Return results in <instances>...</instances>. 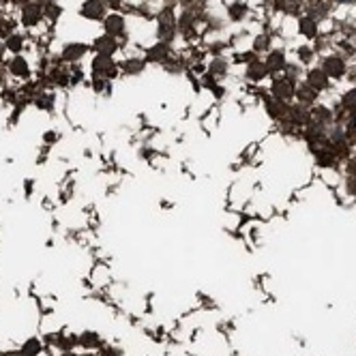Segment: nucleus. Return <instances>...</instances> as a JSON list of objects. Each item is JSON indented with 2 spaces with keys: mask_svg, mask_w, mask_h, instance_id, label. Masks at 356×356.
I'll return each instance as SVG.
<instances>
[{
  "mask_svg": "<svg viewBox=\"0 0 356 356\" xmlns=\"http://www.w3.org/2000/svg\"><path fill=\"white\" fill-rule=\"evenodd\" d=\"M11 71L15 75H26L28 73V67H26V63H24V58H15V61L11 63Z\"/></svg>",
  "mask_w": 356,
  "mask_h": 356,
  "instance_id": "1a4fd4ad",
  "label": "nucleus"
},
{
  "mask_svg": "<svg viewBox=\"0 0 356 356\" xmlns=\"http://www.w3.org/2000/svg\"><path fill=\"white\" fill-rule=\"evenodd\" d=\"M303 30L307 32V35H313V26H311V22H305V26H303Z\"/></svg>",
  "mask_w": 356,
  "mask_h": 356,
  "instance_id": "f3484780",
  "label": "nucleus"
},
{
  "mask_svg": "<svg viewBox=\"0 0 356 356\" xmlns=\"http://www.w3.org/2000/svg\"><path fill=\"white\" fill-rule=\"evenodd\" d=\"M159 35L165 41L172 39V35H174V18H172V11L169 9H165L159 15Z\"/></svg>",
  "mask_w": 356,
  "mask_h": 356,
  "instance_id": "f257e3e1",
  "label": "nucleus"
},
{
  "mask_svg": "<svg viewBox=\"0 0 356 356\" xmlns=\"http://www.w3.org/2000/svg\"><path fill=\"white\" fill-rule=\"evenodd\" d=\"M281 65H283V56L281 54H273V56H270L268 69H277V67H281Z\"/></svg>",
  "mask_w": 356,
  "mask_h": 356,
  "instance_id": "9b49d317",
  "label": "nucleus"
},
{
  "mask_svg": "<svg viewBox=\"0 0 356 356\" xmlns=\"http://www.w3.org/2000/svg\"><path fill=\"white\" fill-rule=\"evenodd\" d=\"M326 73L335 75V78L343 75V63L339 61V58H330V61H326Z\"/></svg>",
  "mask_w": 356,
  "mask_h": 356,
  "instance_id": "7ed1b4c3",
  "label": "nucleus"
},
{
  "mask_svg": "<svg viewBox=\"0 0 356 356\" xmlns=\"http://www.w3.org/2000/svg\"><path fill=\"white\" fill-rule=\"evenodd\" d=\"M109 3H112V5H118V0H109Z\"/></svg>",
  "mask_w": 356,
  "mask_h": 356,
  "instance_id": "a211bd4d",
  "label": "nucleus"
},
{
  "mask_svg": "<svg viewBox=\"0 0 356 356\" xmlns=\"http://www.w3.org/2000/svg\"><path fill=\"white\" fill-rule=\"evenodd\" d=\"M92 69H95V71H105L109 75V73H112V63H109L107 56H99L97 61L92 63Z\"/></svg>",
  "mask_w": 356,
  "mask_h": 356,
  "instance_id": "39448f33",
  "label": "nucleus"
},
{
  "mask_svg": "<svg viewBox=\"0 0 356 356\" xmlns=\"http://www.w3.org/2000/svg\"><path fill=\"white\" fill-rule=\"evenodd\" d=\"M35 347H37V341H30V343L26 345V354H35V352H37Z\"/></svg>",
  "mask_w": 356,
  "mask_h": 356,
  "instance_id": "2eb2a0df",
  "label": "nucleus"
},
{
  "mask_svg": "<svg viewBox=\"0 0 356 356\" xmlns=\"http://www.w3.org/2000/svg\"><path fill=\"white\" fill-rule=\"evenodd\" d=\"M309 84H311V86H316V88H324V86H326V78H324V73H320V71H311V73H309Z\"/></svg>",
  "mask_w": 356,
  "mask_h": 356,
  "instance_id": "6e6552de",
  "label": "nucleus"
},
{
  "mask_svg": "<svg viewBox=\"0 0 356 356\" xmlns=\"http://www.w3.org/2000/svg\"><path fill=\"white\" fill-rule=\"evenodd\" d=\"M275 95L277 97H290L292 95V84L290 82H277L275 84Z\"/></svg>",
  "mask_w": 356,
  "mask_h": 356,
  "instance_id": "0eeeda50",
  "label": "nucleus"
},
{
  "mask_svg": "<svg viewBox=\"0 0 356 356\" xmlns=\"http://www.w3.org/2000/svg\"><path fill=\"white\" fill-rule=\"evenodd\" d=\"M105 28H107V32H112V35H118V32H123V20L118 18V15H114V18L107 20Z\"/></svg>",
  "mask_w": 356,
  "mask_h": 356,
  "instance_id": "423d86ee",
  "label": "nucleus"
},
{
  "mask_svg": "<svg viewBox=\"0 0 356 356\" xmlns=\"http://www.w3.org/2000/svg\"><path fill=\"white\" fill-rule=\"evenodd\" d=\"M18 3H22V0H18Z\"/></svg>",
  "mask_w": 356,
  "mask_h": 356,
  "instance_id": "6ab92c4d",
  "label": "nucleus"
},
{
  "mask_svg": "<svg viewBox=\"0 0 356 356\" xmlns=\"http://www.w3.org/2000/svg\"><path fill=\"white\" fill-rule=\"evenodd\" d=\"M97 47H99V49H105V52H112V49H114V43H112V41H107V39H99Z\"/></svg>",
  "mask_w": 356,
  "mask_h": 356,
  "instance_id": "ddd939ff",
  "label": "nucleus"
},
{
  "mask_svg": "<svg viewBox=\"0 0 356 356\" xmlns=\"http://www.w3.org/2000/svg\"><path fill=\"white\" fill-rule=\"evenodd\" d=\"M140 63H129V65H125V69H129V71H138L140 69Z\"/></svg>",
  "mask_w": 356,
  "mask_h": 356,
  "instance_id": "dca6fc26",
  "label": "nucleus"
},
{
  "mask_svg": "<svg viewBox=\"0 0 356 356\" xmlns=\"http://www.w3.org/2000/svg\"><path fill=\"white\" fill-rule=\"evenodd\" d=\"M84 49H86L84 45H69V47L65 49V58H67V61H71L73 56H80V54H84Z\"/></svg>",
  "mask_w": 356,
  "mask_h": 356,
  "instance_id": "9d476101",
  "label": "nucleus"
},
{
  "mask_svg": "<svg viewBox=\"0 0 356 356\" xmlns=\"http://www.w3.org/2000/svg\"><path fill=\"white\" fill-rule=\"evenodd\" d=\"M7 45H9V49H13V52H18L22 43H20V39H18V37H11V39H9V43H7Z\"/></svg>",
  "mask_w": 356,
  "mask_h": 356,
  "instance_id": "4468645a",
  "label": "nucleus"
},
{
  "mask_svg": "<svg viewBox=\"0 0 356 356\" xmlns=\"http://www.w3.org/2000/svg\"><path fill=\"white\" fill-rule=\"evenodd\" d=\"M86 18H95L99 20L101 15H103V7H101V3H97V0H90V3L84 5V11H82Z\"/></svg>",
  "mask_w": 356,
  "mask_h": 356,
  "instance_id": "f03ea898",
  "label": "nucleus"
},
{
  "mask_svg": "<svg viewBox=\"0 0 356 356\" xmlns=\"http://www.w3.org/2000/svg\"><path fill=\"white\" fill-rule=\"evenodd\" d=\"M39 15H41V9H39L37 5H28V7H24V22H26V24H35Z\"/></svg>",
  "mask_w": 356,
  "mask_h": 356,
  "instance_id": "20e7f679",
  "label": "nucleus"
},
{
  "mask_svg": "<svg viewBox=\"0 0 356 356\" xmlns=\"http://www.w3.org/2000/svg\"><path fill=\"white\" fill-rule=\"evenodd\" d=\"M343 103L350 107V109H356V90H352L350 95H345V99H343Z\"/></svg>",
  "mask_w": 356,
  "mask_h": 356,
  "instance_id": "f8f14e48",
  "label": "nucleus"
}]
</instances>
